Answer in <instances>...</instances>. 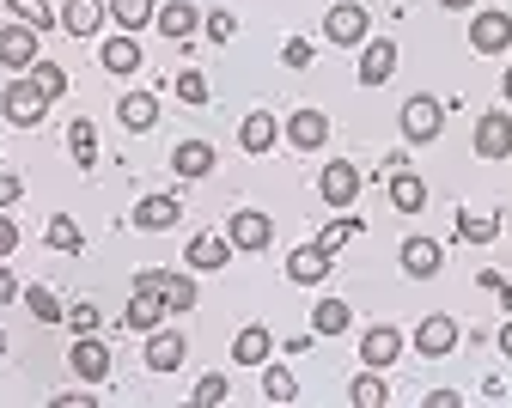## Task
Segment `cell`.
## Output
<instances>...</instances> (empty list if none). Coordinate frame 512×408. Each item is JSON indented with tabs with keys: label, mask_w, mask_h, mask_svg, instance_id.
<instances>
[{
	"label": "cell",
	"mask_w": 512,
	"mask_h": 408,
	"mask_svg": "<svg viewBox=\"0 0 512 408\" xmlns=\"http://www.w3.org/2000/svg\"><path fill=\"white\" fill-rule=\"evenodd\" d=\"M439 128H445V104L439 98H409L403 104V141H415V147H427V141H439Z\"/></svg>",
	"instance_id": "1"
},
{
	"label": "cell",
	"mask_w": 512,
	"mask_h": 408,
	"mask_svg": "<svg viewBox=\"0 0 512 408\" xmlns=\"http://www.w3.org/2000/svg\"><path fill=\"white\" fill-rule=\"evenodd\" d=\"M0 110H7V122H19V128H37L43 116H49V98L31 86V74L25 80H13L7 92H0Z\"/></svg>",
	"instance_id": "2"
},
{
	"label": "cell",
	"mask_w": 512,
	"mask_h": 408,
	"mask_svg": "<svg viewBox=\"0 0 512 408\" xmlns=\"http://www.w3.org/2000/svg\"><path fill=\"white\" fill-rule=\"evenodd\" d=\"M165 311H171V305H165V293H159V287H141V281H135V299H128V317H122V323L135 329V335H153Z\"/></svg>",
	"instance_id": "3"
},
{
	"label": "cell",
	"mask_w": 512,
	"mask_h": 408,
	"mask_svg": "<svg viewBox=\"0 0 512 408\" xmlns=\"http://www.w3.org/2000/svg\"><path fill=\"white\" fill-rule=\"evenodd\" d=\"M287 141H293L299 153H317V147L330 141V116H324V110H293V116H287Z\"/></svg>",
	"instance_id": "4"
},
{
	"label": "cell",
	"mask_w": 512,
	"mask_h": 408,
	"mask_svg": "<svg viewBox=\"0 0 512 408\" xmlns=\"http://www.w3.org/2000/svg\"><path fill=\"white\" fill-rule=\"evenodd\" d=\"M330 244H305V250H293L287 256V275L299 281V287H317V281H330Z\"/></svg>",
	"instance_id": "5"
},
{
	"label": "cell",
	"mask_w": 512,
	"mask_h": 408,
	"mask_svg": "<svg viewBox=\"0 0 512 408\" xmlns=\"http://www.w3.org/2000/svg\"><path fill=\"white\" fill-rule=\"evenodd\" d=\"M439 268H445V250L433 238H403V275L409 281H433Z\"/></svg>",
	"instance_id": "6"
},
{
	"label": "cell",
	"mask_w": 512,
	"mask_h": 408,
	"mask_svg": "<svg viewBox=\"0 0 512 408\" xmlns=\"http://www.w3.org/2000/svg\"><path fill=\"white\" fill-rule=\"evenodd\" d=\"M226 238H232L238 250H269V238H275V226H269V214H256V208H244V214H232V226H226Z\"/></svg>",
	"instance_id": "7"
},
{
	"label": "cell",
	"mask_w": 512,
	"mask_h": 408,
	"mask_svg": "<svg viewBox=\"0 0 512 408\" xmlns=\"http://www.w3.org/2000/svg\"><path fill=\"white\" fill-rule=\"evenodd\" d=\"M470 43H476L482 55H500V49L512 43V13H476V19H470Z\"/></svg>",
	"instance_id": "8"
},
{
	"label": "cell",
	"mask_w": 512,
	"mask_h": 408,
	"mask_svg": "<svg viewBox=\"0 0 512 408\" xmlns=\"http://www.w3.org/2000/svg\"><path fill=\"white\" fill-rule=\"evenodd\" d=\"M324 37H330V43H366V7H354V0L330 7V19H324Z\"/></svg>",
	"instance_id": "9"
},
{
	"label": "cell",
	"mask_w": 512,
	"mask_h": 408,
	"mask_svg": "<svg viewBox=\"0 0 512 408\" xmlns=\"http://www.w3.org/2000/svg\"><path fill=\"white\" fill-rule=\"evenodd\" d=\"M37 37L43 31H31V25H7L0 31V67H31L37 61Z\"/></svg>",
	"instance_id": "10"
},
{
	"label": "cell",
	"mask_w": 512,
	"mask_h": 408,
	"mask_svg": "<svg viewBox=\"0 0 512 408\" xmlns=\"http://www.w3.org/2000/svg\"><path fill=\"white\" fill-rule=\"evenodd\" d=\"M317 189H324L330 208H348V201L360 195V171H354L348 159H336V165H324V183H317Z\"/></svg>",
	"instance_id": "11"
},
{
	"label": "cell",
	"mask_w": 512,
	"mask_h": 408,
	"mask_svg": "<svg viewBox=\"0 0 512 408\" xmlns=\"http://www.w3.org/2000/svg\"><path fill=\"white\" fill-rule=\"evenodd\" d=\"M68 360H74V372H80L86 384H104V372H110V348L98 342V335H80Z\"/></svg>",
	"instance_id": "12"
},
{
	"label": "cell",
	"mask_w": 512,
	"mask_h": 408,
	"mask_svg": "<svg viewBox=\"0 0 512 408\" xmlns=\"http://www.w3.org/2000/svg\"><path fill=\"white\" fill-rule=\"evenodd\" d=\"M104 13H110L104 0H68V7H61V25H68L80 43H92V37H98V25H104Z\"/></svg>",
	"instance_id": "13"
},
{
	"label": "cell",
	"mask_w": 512,
	"mask_h": 408,
	"mask_svg": "<svg viewBox=\"0 0 512 408\" xmlns=\"http://www.w3.org/2000/svg\"><path fill=\"white\" fill-rule=\"evenodd\" d=\"M397 354H403V335H397L391 323H378V329L360 335V360H366V366H391Z\"/></svg>",
	"instance_id": "14"
},
{
	"label": "cell",
	"mask_w": 512,
	"mask_h": 408,
	"mask_svg": "<svg viewBox=\"0 0 512 408\" xmlns=\"http://www.w3.org/2000/svg\"><path fill=\"white\" fill-rule=\"evenodd\" d=\"M415 348H421L427 360H439V354H452V348H458V323H452V317H427V323L415 329Z\"/></svg>",
	"instance_id": "15"
},
{
	"label": "cell",
	"mask_w": 512,
	"mask_h": 408,
	"mask_svg": "<svg viewBox=\"0 0 512 408\" xmlns=\"http://www.w3.org/2000/svg\"><path fill=\"white\" fill-rule=\"evenodd\" d=\"M141 287H159L171 311H189V305H196V281H189V275H165V268H147Z\"/></svg>",
	"instance_id": "16"
},
{
	"label": "cell",
	"mask_w": 512,
	"mask_h": 408,
	"mask_svg": "<svg viewBox=\"0 0 512 408\" xmlns=\"http://www.w3.org/2000/svg\"><path fill=\"white\" fill-rule=\"evenodd\" d=\"M397 74V43H366L360 49V86H384Z\"/></svg>",
	"instance_id": "17"
},
{
	"label": "cell",
	"mask_w": 512,
	"mask_h": 408,
	"mask_svg": "<svg viewBox=\"0 0 512 408\" xmlns=\"http://www.w3.org/2000/svg\"><path fill=\"white\" fill-rule=\"evenodd\" d=\"M476 153H482V159H506V153H512V122H506L500 110L476 122Z\"/></svg>",
	"instance_id": "18"
},
{
	"label": "cell",
	"mask_w": 512,
	"mask_h": 408,
	"mask_svg": "<svg viewBox=\"0 0 512 408\" xmlns=\"http://www.w3.org/2000/svg\"><path fill=\"white\" fill-rule=\"evenodd\" d=\"M153 19H159V31H165L171 43H189V37H196V25H202V13L189 7V0H171V7H159Z\"/></svg>",
	"instance_id": "19"
},
{
	"label": "cell",
	"mask_w": 512,
	"mask_h": 408,
	"mask_svg": "<svg viewBox=\"0 0 512 408\" xmlns=\"http://www.w3.org/2000/svg\"><path fill=\"white\" fill-rule=\"evenodd\" d=\"M177 214H183L177 195H147L141 208H135V226H141V232H165V226H177Z\"/></svg>",
	"instance_id": "20"
},
{
	"label": "cell",
	"mask_w": 512,
	"mask_h": 408,
	"mask_svg": "<svg viewBox=\"0 0 512 408\" xmlns=\"http://www.w3.org/2000/svg\"><path fill=\"white\" fill-rule=\"evenodd\" d=\"M183 354H189L183 335H165V329H153V335H147V366H153V372H177V366H183Z\"/></svg>",
	"instance_id": "21"
},
{
	"label": "cell",
	"mask_w": 512,
	"mask_h": 408,
	"mask_svg": "<svg viewBox=\"0 0 512 408\" xmlns=\"http://www.w3.org/2000/svg\"><path fill=\"white\" fill-rule=\"evenodd\" d=\"M275 134H281V128H275L269 110H250L244 128H238V147H244V153H269V147H275Z\"/></svg>",
	"instance_id": "22"
},
{
	"label": "cell",
	"mask_w": 512,
	"mask_h": 408,
	"mask_svg": "<svg viewBox=\"0 0 512 408\" xmlns=\"http://www.w3.org/2000/svg\"><path fill=\"white\" fill-rule=\"evenodd\" d=\"M116 116H122V128H153L159 122V98L153 92H122V104H116Z\"/></svg>",
	"instance_id": "23"
},
{
	"label": "cell",
	"mask_w": 512,
	"mask_h": 408,
	"mask_svg": "<svg viewBox=\"0 0 512 408\" xmlns=\"http://www.w3.org/2000/svg\"><path fill=\"white\" fill-rule=\"evenodd\" d=\"M269 348H275V335H269L263 323H250V329H238V342H232L238 366H263V360H269Z\"/></svg>",
	"instance_id": "24"
},
{
	"label": "cell",
	"mask_w": 512,
	"mask_h": 408,
	"mask_svg": "<svg viewBox=\"0 0 512 408\" xmlns=\"http://www.w3.org/2000/svg\"><path fill=\"white\" fill-rule=\"evenodd\" d=\"M171 171H177V177H208V171H214V147H208V141H183V147L171 153Z\"/></svg>",
	"instance_id": "25"
},
{
	"label": "cell",
	"mask_w": 512,
	"mask_h": 408,
	"mask_svg": "<svg viewBox=\"0 0 512 408\" xmlns=\"http://www.w3.org/2000/svg\"><path fill=\"white\" fill-rule=\"evenodd\" d=\"M226 256H232V238H220V232L189 238V268H226Z\"/></svg>",
	"instance_id": "26"
},
{
	"label": "cell",
	"mask_w": 512,
	"mask_h": 408,
	"mask_svg": "<svg viewBox=\"0 0 512 408\" xmlns=\"http://www.w3.org/2000/svg\"><path fill=\"white\" fill-rule=\"evenodd\" d=\"M391 201H397V214H421L427 208V183L409 177V171H391Z\"/></svg>",
	"instance_id": "27"
},
{
	"label": "cell",
	"mask_w": 512,
	"mask_h": 408,
	"mask_svg": "<svg viewBox=\"0 0 512 408\" xmlns=\"http://www.w3.org/2000/svg\"><path fill=\"white\" fill-rule=\"evenodd\" d=\"M104 67H110V74H135V67H141V43H135V31H122L116 43H104Z\"/></svg>",
	"instance_id": "28"
},
{
	"label": "cell",
	"mask_w": 512,
	"mask_h": 408,
	"mask_svg": "<svg viewBox=\"0 0 512 408\" xmlns=\"http://www.w3.org/2000/svg\"><path fill=\"white\" fill-rule=\"evenodd\" d=\"M68 153H74V165H86V171L98 165V128H92L86 116H80V122H68Z\"/></svg>",
	"instance_id": "29"
},
{
	"label": "cell",
	"mask_w": 512,
	"mask_h": 408,
	"mask_svg": "<svg viewBox=\"0 0 512 408\" xmlns=\"http://www.w3.org/2000/svg\"><path fill=\"white\" fill-rule=\"evenodd\" d=\"M348 402H354V408H384V402H391V384H384V378H378V366L354 378V390H348Z\"/></svg>",
	"instance_id": "30"
},
{
	"label": "cell",
	"mask_w": 512,
	"mask_h": 408,
	"mask_svg": "<svg viewBox=\"0 0 512 408\" xmlns=\"http://www.w3.org/2000/svg\"><path fill=\"white\" fill-rule=\"evenodd\" d=\"M104 7H110V19L122 25V31H141V25H153V0H104Z\"/></svg>",
	"instance_id": "31"
},
{
	"label": "cell",
	"mask_w": 512,
	"mask_h": 408,
	"mask_svg": "<svg viewBox=\"0 0 512 408\" xmlns=\"http://www.w3.org/2000/svg\"><path fill=\"white\" fill-rule=\"evenodd\" d=\"M500 232V214H470V208H458V238L464 244H488Z\"/></svg>",
	"instance_id": "32"
},
{
	"label": "cell",
	"mask_w": 512,
	"mask_h": 408,
	"mask_svg": "<svg viewBox=\"0 0 512 408\" xmlns=\"http://www.w3.org/2000/svg\"><path fill=\"white\" fill-rule=\"evenodd\" d=\"M31 86H37V92H43V98L55 104L61 92H68V74H61L55 61H43V55H37V61H31Z\"/></svg>",
	"instance_id": "33"
},
{
	"label": "cell",
	"mask_w": 512,
	"mask_h": 408,
	"mask_svg": "<svg viewBox=\"0 0 512 408\" xmlns=\"http://www.w3.org/2000/svg\"><path fill=\"white\" fill-rule=\"evenodd\" d=\"M311 329H317V335H342V329H348V305H342V299H317Z\"/></svg>",
	"instance_id": "34"
},
{
	"label": "cell",
	"mask_w": 512,
	"mask_h": 408,
	"mask_svg": "<svg viewBox=\"0 0 512 408\" xmlns=\"http://www.w3.org/2000/svg\"><path fill=\"white\" fill-rule=\"evenodd\" d=\"M7 7H13V19H19V25H31V31H49V25H55L49 0H7Z\"/></svg>",
	"instance_id": "35"
},
{
	"label": "cell",
	"mask_w": 512,
	"mask_h": 408,
	"mask_svg": "<svg viewBox=\"0 0 512 408\" xmlns=\"http://www.w3.org/2000/svg\"><path fill=\"white\" fill-rule=\"evenodd\" d=\"M299 396V384H293V372H281V366H269L263 372V402H293Z\"/></svg>",
	"instance_id": "36"
},
{
	"label": "cell",
	"mask_w": 512,
	"mask_h": 408,
	"mask_svg": "<svg viewBox=\"0 0 512 408\" xmlns=\"http://www.w3.org/2000/svg\"><path fill=\"white\" fill-rule=\"evenodd\" d=\"M25 305H31V317H37V323H55V317H61V299H55L49 287H31V293H25Z\"/></svg>",
	"instance_id": "37"
},
{
	"label": "cell",
	"mask_w": 512,
	"mask_h": 408,
	"mask_svg": "<svg viewBox=\"0 0 512 408\" xmlns=\"http://www.w3.org/2000/svg\"><path fill=\"white\" fill-rule=\"evenodd\" d=\"M49 244H55V250H80V226H74L68 214H55V220H49Z\"/></svg>",
	"instance_id": "38"
},
{
	"label": "cell",
	"mask_w": 512,
	"mask_h": 408,
	"mask_svg": "<svg viewBox=\"0 0 512 408\" xmlns=\"http://www.w3.org/2000/svg\"><path fill=\"white\" fill-rule=\"evenodd\" d=\"M196 402H202V408H220V402H226V378H220V372H208V378L196 384Z\"/></svg>",
	"instance_id": "39"
},
{
	"label": "cell",
	"mask_w": 512,
	"mask_h": 408,
	"mask_svg": "<svg viewBox=\"0 0 512 408\" xmlns=\"http://www.w3.org/2000/svg\"><path fill=\"white\" fill-rule=\"evenodd\" d=\"M177 98L183 104H208V80L202 74H177Z\"/></svg>",
	"instance_id": "40"
},
{
	"label": "cell",
	"mask_w": 512,
	"mask_h": 408,
	"mask_svg": "<svg viewBox=\"0 0 512 408\" xmlns=\"http://www.w3.org/2000/svg\"><path fill=\"white\" fill-rule=\"evenodd\" d=\"M348 238H360V220H336V226H324V238H317V244H348Z\"/></svg>",
	"instance_id": "41"
},
{
	"label": "cell",
	"mask_w": 512,
	"mask_h": 408,
	"mask_svg": "<svg viewBox=\"0 0 512 408\" xmlns=\"http://www.w3.org/2000/svg\"><path fill=\"white\" fill-rule=\"evenodd\" d=\"M68 323H74V335H92V329H98V305H74Z\"/></svg>",
	"instance_id": "42"
},
{
	"label": "cell",
	"mask_w": 512,
	"mask_h": 408,
	"mask_svg": "<svg viewBox=\"0 0 512 408\" xmlns=\"http://www.w3.org/2000/svg\"><path fill=\"white\" fill-rule=\"evenodd\" d=\"M232 31H238V19H232V13H208V37H214V43H226Z\"/></svg>",
	"instance_id": "43"
},
{
	"label": "cell",
	"mask_w": 512,
	"mask_h": 408,
	"mask_svg": "<svg viewBox=\"0 0 512 408\" xmlns=\"http://www.w3.org/2000/svg\"><path fill=\"white\" fill-rule=\"evenodd\" d=\"M19 195H25V183H19V177L7 171V177H0V214H7V208H13V201H19Z\"/></svg>",
	"instance_id": "44"
},
{
	"label": "cell",
	"mask_w": 512,
	"mask_h": 408,
	"mask_svg": "<svg viewBox=\"0 0 512 408\" xmlns=\"http://www.w3.org/2000/svg\"><path fill=\"white\" fill-rule=\"evenodd\" d=\"M476 287H488V293H494V299H500V305H512V287H506V275H494V268H488V275H482V281H476Z\"/></svg>",
	"instance_id": "45"
},
{
	"label": "cell",
	"mask_w": 512,
	"mask_h": 408,
	"mask_svg": "<svg viewBox=\"0 0 512 408\" xmlns=\"http://www.w3.org/2000/svg\"><path fill=\"white\" fill-rule=\"evenodd\" d=\"M13 250H19V226L0 214V256H13Z\"/></svg>",
	"instance_id": "46"
},
{
	"label": "cell",
	"mask_w": 512,
	"mask_h": 408,
	"mask_svg": "<svg viewBox=\"0 0 512 408\" xmlns=\"http://www.w3.org/2000/svg\"><path fill=\"white\" fill-rule=\"evenodd\" d=\"M281 55H287V67H311V43H299V37H293Z\"/></svg>",
	"instance_id": "47"
},
{
	"label": "cell",
	"mask_w": 512,
	"mask_h": 408,
	"mask_svg": "<svg viewBox=\"0 0 512 408\" xmlns=\"http://www.w3.org/2000/svg\"><path fill=\"white\" fill-rule=\"evenodd\" d=\"M427 408H458V390H427Z\"/></svg>",
	"instance_id": "48"
},
{
	"label": "cell",
	"mask_w": 512,
	"mask_h": 408,
	"mask_svg": "<svg viewBox=\"0 0 512 408\" xmlns=\"http://www.w3.org/2000/svg\"><path fill=\"white\" fill-rule=\"evenodd\" d=\"M13 293H19V281H13V275H7V268H0V305H7V299H13Z\"/></svg>",
	"instance_id": "49"
},
{
	"label": "cell",
	"mask_w": 512,
	"mask_h": 408,
	"mask_svg": "<svg viewBox=\"0 0 512 408\" xmlns=\"http://www.w3.org/2000/svg\"><path fill=\"white\" fill-rule=\"evenodd\" d=\"M500 354H512V323H506V329H500Z\"/></svg>",
	"instance_id": "50"
},
{
	"label": "cell",
	"mask_w": 512,
	"mask_h": 408,
	"mask_svg": "<svg viewBox=\"0 0 512 408\" xmlns=\"http://www.w3.org/2000/svg\"><path fill=\"white\" fill-rule=\"evenodd\" d=\"M445 7H452V13H464V7H476V0H445Z\"/></svg>",
	"instance_id": "51"
},
{
	"label": "cell",
	"mask_w": 512,
	"mask_h": 408,
	"mask_svg": "<svg viewBox=\"0 0 512 408\" xmlns=\"http://www.w3.org/2000/svg\"><path fill=\"white\" fill-rule=\"evenodd\" d=\"M500 92H506V98H512V67H506V80H500Z\"/></svg>",
	"instance_id": "52"
},
{
	"label": "cell",
	"mask_w": 512,
	"mask_h": 408,
	"mask_svg": "<svg viewBox=\"0 0 512 408\" xmlns=\"http://www.w3.org/2000/svg\"><path fill=\"white\" fill-rule=\"evenodd\" d=\"M0 354H7V335H0Z\"/></svg>",
	"instance_id": "53"
}]
</instances>
